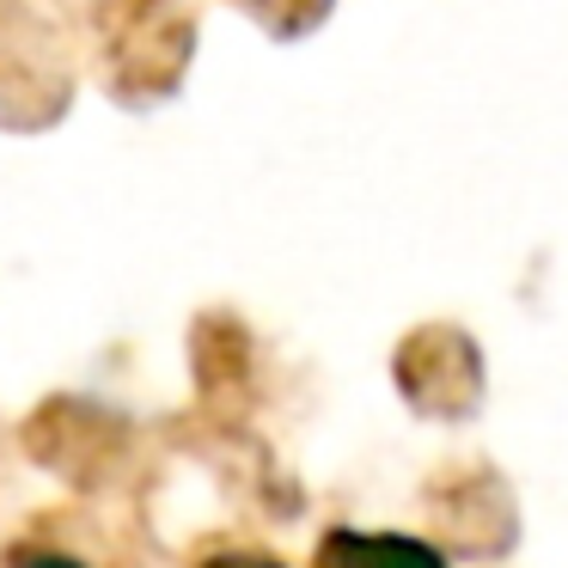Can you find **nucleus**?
Returning <instances> with one entry per match:
<instances>
[{"instance_id": "nucleus-5", "label": "nucleus", "mask_w": 568, "mask_h": 568, "mask_svg": "<svg viewBox=\"0 0 568 568\" xmlns=\"http://www.w3.org/2000/svg\"><path fill=\"white\" fill-rule=\"evenodd\" d=\"M202 568H282V562H275V556H257V550H221Z\"/></svg>"}, {"instance_id": "nucleus-3", "label": "nucleus", "mask_w": 568, "mask_h": 568, "mask_svg": "<svg viewBox=\"0 0 568 568\" xmlns=\"http://www.w3.org/2000/svg\"><path fill=\"white\" fill-rule=\"evenodd\" d=\"M318 568H446V556L422 538H392V531H324Z\"/></svg>"}, {"instance_id": "nucleus-4", "label": "nucleus", "mask_w": 568, "mask_h": 568, "mask_svg": "<svg viewBox=\"0 0 568 568\" xmlns=\"http://www.w3.org/2000/svg\"><path fill=\"white\" fill-rule=\"evenodd\" d=\"M7 568H87V562H74V556H62V550H43V544H19Z\"/></svg>"}, {"instance_id": "nucleus-2", "label": "nucleus", "mask_w": 568, "mask_h": 568, "mask_svg": "<svg viewBox=\"0 0 568 568\" xmlns=\"http://www.w3.org/2000/svg\"><path fill=\"white\" fill-rule=\"evenodd\" d=\"M397 385L416 397L422 409H470V397L483 392L477 355L458 331H416L397 348Z\"/></svg>"}, {"instance_id": "nucleus-1", "label": "nucleus", "mask_w": 568, "mask_h": 568, "mask_svg": "<svg viewBox=\"0 0 568 568\" xmlns=\"http://www.w3.org/2000/svg\"><path fill=\"white\" fill-rule=\"evenodd\" d=\"M116 416H104L99 404H74V397H55L38 416L26 422V453L38 465H50L68 483H99L116 458Z\"/></svg>"}]
</instances>
